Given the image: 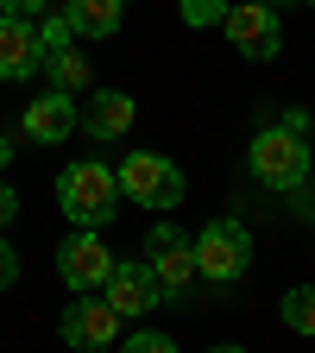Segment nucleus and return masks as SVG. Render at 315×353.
Segmentation results:
<instances>
[{
    "instance_id": "dca6fc26",
    "label": "nucleus",
    "mask_w": 315,
    "mask_h": 353,
    "mask_svg": "<svg viewBox=\"0 0 315 353\" xmlns=\"http://www.w3.org/2000/svg\"><path fill=\"white\" fill-rule=\"evenodd\" d=\"M114 353H176V341H170V334H152V328H139V334H126Z\"/></svg>"
},
{
    "instance_id": "4468645a",
    "label": "nucleus",
    "mask_w": 315,
    "mask_h": 353,
    "mask_svg": "<svg viewBox=\"0 0 315 353\" xmlns=\"http://www.w3.org/2000/svg\"><path fill=\"white\" fill-rule=\"evenodd\" d=\"M44 70H51V95H82L88 88V57L76 51V44H63V51H44Z\"/></svg>"
},
{
    "instance_id": "6e6552de",
    "label": "nucleus",
    "mask_w": 315,
    "mask_h": 353,
    "mask_svg": "<svg viewBox=\"0 0 315 353\" xmlns=\"http://www.w3.org/2000/svg\"><path fill=\"white\" fill-rule=\"evenodd\" d=\"M101 296H108V309L126 322V316H145V309H158L164 296H158V278H152V265L145 259H114V272H108V284H101Z\"/></svg>"
},
{
    "instance_id": "a211bd4d",
    "label": "nucleus",
    "mask_w": 315,
    "mask_h": 353,
    "mask_svg": "<svg viewBox=\"0 0 315 353\" xmlns=\"http://www.w3.org/2000/svg\"><path fill=\"white\" fill-rule=\"evenodd\" d=\"M51 7H57V0H0V13H7V19H32V26L51 13Z\"/></svg>"
},
{
    "instance_id": "393cba45",
    "label": "nucleus",
    "mask_w": 315,
    "mask_h": 353,
    "mask_svg": "<svg viewBox=\"0 0 315 353\" xmlns=\"http://www.w3.org/2000/svg\"><path fill=\"white\" fill-rule=\"evenodd\" d=\"M309 7H315V0H309Z\"/></svg>"
},
{
    "instance_id": "9d476101",
    "label": "nucleus",
    "mask_w": 315,
    "mask_h": 353,
    "mask_svg": "<svg viewBox=\"0 0 315 353\" xmlns=\"http://www.w3.org/2000/svg\"><path fill=\"white\" fill-rule=\"evenodd\" d=\"M44 70V44L32 19H7L0 13V82H26Z\"/></svg>"
},
{
    "instance_id": "6ab92c4d",
    "label": "nucleus",
    "mask_w": 315,
    "mask_h": 353,
    "mask_svg": "<svg viewBox=\"0 0 315 353\" xmlns=\"http://www.w3.org/2000/svg\"><path fill=\"white\" fill-rule=\"evenodd\" d=\"M13 278H19V252H13V246H7V240H0V290H7V284H13Z\"/></svg>"
},
{
    "instance_id": "5701e85b",
    "label": "nucleus",
    "mask_w": 315,
    "mask_h": 353,
    "mask_svg": "<svg viewBox=\"0 0 315 353\" xmlns=\"http://www.w3.org/2000/svg\"><path fill=\"white\" fill-rule=\"evenodd\" d=\"M101 353H114V347H101Z\"/></svg>"
},
{
    "instance_id": "1a4fd4ad",
    "label": "nucleus",
    "mask_w": 315,
    "mask_h": 353,
    "mask_svg": "<svg viewBox=\"0 0 315 353\" xmlns=\"http://www.w3.org/2000/svg\"><path fill=\"white\" fill-rule=\"evenodd\" d=\"M57 334H63L76 353H101V347H114V341H120V316L108 309V296H82V303H70V309H63Z\"/></svg>"
},
{
    "instance_id": "2eb2a0df",
    "label": "nucleus",
    "mask_w": 315,
    "mask_h": 353,
    "mask_svg": "<svg viewBox=\"0 0 315 353\" xmlns=\"http://www.w3.org/2000/svg\"><path fill=\"white\" fill-rule=\"evenodd\" d=\"M278 316H284V328H290V334H315V284H296V290H284Z\"/></svg>"
},
{
    "instance_id": "20e7f679",
    "label": "nucleus",
    "mask_w": 315,
    "mask_h": 353,
    "mask_svg": "<svg viewBox=\"0 0 315 353\" xmlns=\"http://www.w3.org/2000/svg\"><path fill=\"white\" fill-rule=\"evenodd\" d=\"M114 183H120V196H132V202H145V208H176L183 202V170H176L170 158H158V152H126V164L114 170Z\"/></svg>"
},
{
    "instance_id": "7ed1b4c3",
    "label": "nucleus",
    "mask_w": 315,
    "mask_h": 353,
    "mask_svg": "<svg viewBox=\"0 0 315 353\" xmlns=\"http://www.w3.org/2000/svg\"><path fill=\"white\" fill-rule=\"evenodd\" d=\"M246 265H252V234L240 228L234 214L208 221V228L196 234V278H208V284H234Z\"/></svg>"
},
{
    "instance_id": "4be33fe9",
    "label": "nucleus",
    "mask_w": 315,
    "mask_h": 353,
    "mask_svg": "<svg viewBox=\"0 0 315 353\" xmlns=\"http://www.w3.org/2000/svg\"><path fill=\"white\" fill-rule=\"evenodd\" d=\"M208 353H246V347H208Z\"/></svg>"
},
{
    "instance_id": "b1692460",
    "label": "nucleus",
    "mask_w": 315,
    "mask_h": 353,
    "mask_svg": "<svg viewBox=\"0 0 315 353\" xmlns=\"http://www.w3.org/2000/svg\"><path fill=\"white\" fill-rule=\"evenodd\" d=\"M265 7H272V0H265Z\"/></svg>"
},
{
    "instance_id": "f257e3e1",
    "label": "nucleus",
    "mask_w": 315,
    "mask_h": 353,
    "mask_svg": "<svg viewBox=\"0 0 315 353\" xmlns=\"http://www.w3.org/2000/svg\"><path fill=\"white\" fill-rule=\"evenodd\" d=\"M57 202H63V214L76 221L82 234H101L108 221L120 214V183H114V170L108 164H70L63 176H57Z\"/></svg>"
},
{
    "instance_id": "39448f33",
    "label": "nucleus",
    "mask_w": 315,
    "mask_h": 353,
    "mask_svg": "<svg viewBox=\"0 0 315 353\" xmlns=\"http://www.w3.org/2000/svg\"><path fill=\"white\" fill-rule=\"evenodd\" d=\"M221 32L234 38V51L252 57V63H272L278 44H284V26H278V7H265V0H240V7L221 13Z\"/></svg>"
},
{
    "instance_id": "aec40b11",
    "label": "nucleus",
    "mask_w": 315,
    "mask_h": 353,
    "mask_svg": "<svg viewBox=\"0 0 315 353\" xmlns=\"http://www.w3.org/2000/svg\"><path fill=\"white\" fill-rule=\"evenodd\" d=\"M13 214H19V196H13L7 183H0V228H7V221H13Z\"/></svg>"
},
{
    "instance_id": "423d86ee",
    "label": "nucleus",
    "mask_w": 315,
    "mask_h": 353,
    "mask_svg": "<svg viewBox=\"0 0 315 353\" xmlns=\"http://www.w3.org/2000/svg\"><path fill=\"white\" fill-rule=\"evenodd\" d=\"M145 265H152V278H158V296H190V278H196V240L190 234H176V228H152L145 240Z\"/></svg>"
},
{
    "instance_id": "0eeeda50",
    "label": "nucleus",
    "mask_w": 315,
    "mask_h": 353,
    "mask_svg": "<svg viewBox=\"0 0 315 353\" xmlns=\"http://www.w3.org/2000/svg\"><path fill=\"white\" fill-rule=\"evenodd\" d=\"M108 272H114V252L101 246V234H82V228H76V234L57 246V278H63L76 296H101Z\"/></svg>"
},
{
    "instance_id": "9b49d317",
    "label": "nucleus",
    "mask_w": 315,
    "mask_h": 353,
    "mask_svg": "<svg viewBox=\"0 0 315 353\" xmlns=\"http://www.w3.org/2000/svg\"><path fill=\"white\" fill-rule=\"evenodd\" d=\"M76 126H88V139H120V132L132 126V95H120V88H95L88 108L76 114Z\"/></svg>"
},
{
    "instance_id": "ddd939ff",
    "label": "nucleus",
    "mask_w": 315,
    "mask_h": 353,
    "mask_svg": "<svg viewBox=\"0 0 315 353\" xmlns=\"http://www.w3.org/2000/svg\"><path fill=\"white\" fill-rule=\"evenodd\" d=\"M120 7L126 0H57V13L70 19L76 38H114L120 32Z\"/></svg>"
},
{
    "instance_id": "f8f14e48",
    "label": "nucleus",
    "mask_w": 315,
    "mask_h": 353,
    "mask_svg": "<svg viewBox=\"0 0 315 353\" xmlns=\"http://www.w3.org/2000/svg\"><path fill=\"white\" fill-rule=\"evenodd\" d=\"M70 132H76V101H70V95H38V101L26 108V139L63 145Z\"/></svg>"
},
{
    "instance_id": "f03ea898",
    "label": "nucleus",
    "mask_w": 315,
    "mask_h": 353,
    "mask_svg": "<svg viewBox=\"0 0 315 353\" xmlns=\"http://www.w3.org/2000/svg\"><path fill=\"white\" fill-rule=\"evenodd\" d=\"M246 164H252L258 183L278 190V196H290V190L309 183V145H303V132H290V126H265L252 139V152H246Z\"/></svg>"
},
{
    "instance_id": "412c9836",
    "label": "nucleus",
    "mask_w": 315,
    "mask_h": 353,
    "mask_svg": "<svg viewBox=\"0 0 315 353\" xmlns=\"http://www.w3.org/2000/svg\"><path fill=\"white\" fill-rule=\"evenodd\" d=\"M7 158H13V145H7V139H0V170H7Z\"/></svg>"
},
{
    "instance_id": "f3484780",
    "label": "nucleus",
    "mask_w": 315,
    "mask_h": 353,
    "mask_svg": "<svg viewBox=\"0 0 315 353\" xmlns=\"http://www.w3.org/2000/svg\"><path fill=\"white\" fill-rule=\"evenodd\" d=\"M221 13H227V0H183L190 26H221Z\"/></svg>"
}]
</instances>
